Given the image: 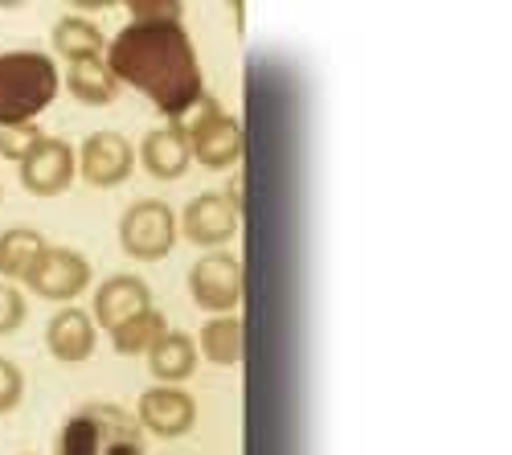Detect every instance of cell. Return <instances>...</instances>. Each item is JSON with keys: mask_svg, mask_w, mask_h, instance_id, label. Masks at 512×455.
<instances>
[{"mask_svg": "<svg viewBox=\"0 0 512 455\" xmlns=\"http://www.w3.org/2000/svg\"><path fill=\"white\" fill-rule=\"evenodd\" d=\"M111 74L148 95L173 123H185L205 99V78L185 25H123L103 54Z\"/></svg>", "mask_w": 512, "mask_h": 455, "instance_id": "1", "label": "cell"}, {"mask_svg": "<svg viewBox=\"0 0 512 455\" xmlns=\"http://www.w3.org/2000/svg\"><path fill=\"white\" fill-rule=\"evenodd\" d=\"M58 66L41 50H9L0 54V128L29 123L58 95Z\"/></svg>", "mask_w": 512, "mask_h": 455, "instance_id": "2", "label": "cell"}, {"mask_svg": "<svg viewBox=\"0 0 512 455\" xmlns=\"http://www.w3.org/2000/svg\"><path fill=\"white\" fill-rule=\"evenodd\" d=\"M62 455H144L140 423L123 406L87 402L62 427Z\"/></svg>", "mask_w": 512, "mask_h": 455, "instance_id": "3", "label": "cell"}, {"mask_svg": "<svg viewBox=\"0 0 512 455\" xmlns=\"http://www.w3.org/2000/svg\"><path fill=\"white\" fill-rule=\"evenodd\" d=\"M177 128H185L189 152H193L197 164H205V169H234V164L242 160V152H246L242 123L234 115H226L209 95L193 107V115L185 123H177Z\"/></svg>", "mask_w": 512, "mask_h": 455, "instance_id": "4", "label": "cell"}, {"mask_svg": "<svg viewBox=\"0 0 512 455\" xmlns=\"http://www.w3.org/2000/svg\"><path fill=\"white\" fill-rule=\"evenodd\" d=\"M177 242V214L173 205L160 201V197H144L132 201L119 218V246L127 259H140V263H160Z\"/></svg>", "mask_w": 512, "mask_h": 455, "instance_id": "5", "label": "cell"}, {"mask_svg": "<svg viewBox=\"0 0 512 455\" xmlns=\"http://www.w3.org/2000/svg\"><path fill=\"white\" fill-rule=\"evenodd\" d=\"M189 292H193L197 308H205L213 316H230L242 304V292H246L242 259L238 255H226V251L201 255L189 267Z\"/></svg>", "mask_w": 512, "mask_h": 455, "instance_id": "6", "label": "cell"}, {"mask_svg": "<svg viewBox=\"0 0 512 455\" xmlns=\"http://www.w3.org/2000/svg\"><path fill=\"white\" fill-rule=\"evenodd\" d=\"M25 283L41 300L70 304L91 287V263H87V255H78L74 246H46V251L37 255V263L29 267Z\"/></svg>", "mask_w": 512, "mask_h": 455, "instance_id": "7", "label": "cell"}, {"mask_svg": "<svg viewBox=\"0 0 512 455\" xmlns=\"http://www.w3.org/2000/svg\"><path fill=\"white\" fill-rule=\"evenodd\" d=\"M74 164L87 185L95 189H111V185H123L136 169V148L127 136L119 132H91L82 140V148L74 152Z\"/></svg>", "mask_w": 512, "mask_h": 455, "instance_id": "8", "label": "cell"}, {"mask_svg": "<svg viewBox=\"0 0 512 455\" xmlns=\"http://www.w3.org/2000/svg\"><path fill=\"white\" fill-rule=\"evenodd\" d=\"M74 173H78L74 148L66 140H54V136H41V144L21 160V185L33 197H58V193H66Z\"/></svg>", "mask_w": 512, "mask_h": 455, "instance_id": "9", "label": "cell"}, {"mask_svg": "<svg viewBox=\"0 0 512 455\" xmlns=\"http://www.w3.org/2000/svg\"><path fill=\"white\" fill-rule=\"evenodd\" d=\"M136 423L160 439H181L193 431L197 423V402L193 394H185L181 386H152L144 390L140 398V410H136Z\"/></svg>", "mask_w": 512, "mask_h": 455, "instance_id": "10", "label": "cell"}, {"mask_svg": "<svg viewBox=\"0 0 512 455\" xmlns=\"http://www.w3.org/2000/svg\"><path fill=\"white\" fill-rule=\"evenodd\" d=\"M238 210H230V201L222 193H197L185 214H181V234L201 246V251H213V246H226L238 234Z\"/></svg>", "mask_w": 512, "mask_h": 455, "instance_id": "11", "label": "cell"}, {"mask_svg": "<svg viewBox=\"0 0 512 455\" xmlns=\"http://www.w3.org/2000/svg\"><path fill=\"white\" fill-rule=\"evenodd\" d=\"M152 308V287L140 275H107L95 292V320L115 333L123 320H132Z\"/></svg>", "mask_w": 512, "mask_h": 455, "instance_id": "12", "label": "cell"}, {"mask_svg": "<svg viewBox=\"0 0 512 455\" xmlns=\"http://www.w3.org/2000/svg\"><path fill=\"white\" fill-rule=\"evenodd\" d=\"M136 156L144 160V169H148L156 181H177V177L189 173V164H193L189 136H185V128H177V123H164V128L148 132Z\"/></svg>", "mask_w": 512, "mask_h": 455, "instance_id": "13", "label": "cell"}, {"mask_svg": "<svg viewBox=\"0 0 512 455\" xmlns=\"http://www.w3.org/2000/svg\"><path fill=\"white\" fill-rule=\"evenodd\" d=\"M46 345L58 361L66 365H78V361H87L95 353V320L82 312V308H62L50 328H46Z\"/></svg>", "mask_w": 512, "mask_h": 455, "instance_id": "14", "label": "cell"}, {"mask_svg": "<svg viewBox=\"0 0 512 455\" xmlns=\"http://www.w3.org/2000/svg\"><path fill=\"white\" fill-rule=\"evenodd\" d=\"M148 369L156 382H168V386L185 382L197 369V341L189 333H173V328H168L148 353Z\"/></svg>", "mask_w": 512, "mask_h": 455, "instance_id": "15", "label": "cell"}, {"mask_svg": "<svg viewBox=\"0 0 512 455\" xmlns=\"http://www.w3.org/2000/svg\"><path fill=\"white\" fill-rule=\"evenodd\" d=\"M54 54L70 58V66L87 62V58H103L107 54V37H103V29L95 21L78 17V13H66L54 25Z\"/></svg>", "mask_w": 512, "mask_h": 455, "instance_id": "16", "label": "cell"}, {"mask_svg": "<svg viewBox=\"0 0 512 455\" xmlns=\"http://www.w3.org/2000/svg\"><path fill=\"white\" fill-rule=\"evenodd\" d=\"M66 87L78 103L87 107H107L119 99V78L111 74V66L103 58H87V62H74L66 70Z\"/></svg>", "mask_w": 512, "mask_h": 455, "instance_id": "17", "label": "cell"}, {"mask_svg": "<svg viewBox=\"0 0 512 455\" xmlns=\"http://www.w3.org/2000/svg\"><path fill=\"white\" fill-rule=\"evenodd\" d=\"M242 345H246V333H242V320L230 312V316H213L201 324V337H197V353H205L213 365H238L242 361Z\"/></svg>", "mask_w": 512, "mask_h": 455, "instance_id": "18", "label": "cell"}, {"mask_svg": "<svg viewBox=\"0 0 512 455\" xmlns=\"http://www.w3.org/2000/svg\"><path fill=\"white\" fill-rule=\"evenodd\" d=\"M41 251H46V238H41L33 226L0 230V275H5V283L9 279H25Z\"/></svg>", "mask_w": 512, "mask_h": 455, "instance_id": "19", "label": "cell"}, {"mask_svg": "<svg viewBox=\"0 0 512 455\" xmlns=\"http://www.w3.org/2000/svg\"><path fill=\"white\" fill-rule=\"evenodd\" d=\"M164 333H168L164 312L148 308V312H140V316H132V320H123L115 333H111V345H115V353H123V357H140V353H152V345H156Z\"/></svg>", "mask_w": 512, "mask_h": 455, "instance_id": "20", "label": "cell"}, {"mask_svg": "<svg viewBox=\"0 0 512 455\" xmlns=\"http://www.w3.org/2000/svg\"><path fill=\"white\" fill-rule=\"evenodd\" d=\"M127 13H132V25H181L185 17L177 0H132Z\"/></svg>", "mask_w": 512, "mask_h": 455, "instance_id": "21", "label": "cell"}, {"mask_svg": "<svg viewBox=\"0 0 512 455\" xmlns=\"http://www.w3.org/2000/svg\"><path fill=\"white\" fill-rule=\"evenodd\" d=\"M41 144V128L37 123H13V128H0V156L5 160H25L33 148Z\"/></svg>", "mask_w": 512, "mask_h": 455, "instance_id": "22", "label": "cell"}, {"mask_svg": "<svg viewBox=\"0 0 512 455\" xmlns=\"http://www.w3.org/2000/svg\"><path fill=\"white\" fill-rule=\"evenodd\" d=\"M25 316H29V304H25V296H21V287L0 283V337L17 333V328L25 324Z\"/></svg>", "mask_w": 512, "mask_h": 455, "instance_id": "23", "label": "cell"}, {"mask_svg": "<svg viewBox=\"0 0 512 455\" xmlns=\"http://www.w3.org/2000/svg\"><path fill=\"white\" fill-rule=\"evenodd\" d=\"M25 398V374L9 361L0 357V415H9V410H17Z\"/></svg>", "mask_w": 512, "mask_h": 455, "instance_id": "24", "label": "cell"}, {"mask_svg": "<svg viewBox=\"0 0 512 455\" xmlns=\"http://www.w3.org/2000/svg\"><path fill=\"white\" fill-rule=\"evenodd\" d=\"M226 201H230V210H238L242 214V201H246V177L242 173H234L230 181H226V193H222Z\"/></svg>", "mask_w": 512, "mask_h": 455, "instance_id": "25", "label": "cell"}]
</instances>
